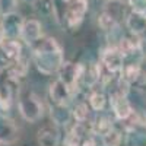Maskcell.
<instances>
[{
    "instance_id": "cb8c5ba5",
    "label": "cell",
    "mask_w": 146,
    "mask_h": 146,
    "mask_svg": "<svg viewBox=\"0 0 146 146\" xmlns=\"http://www.w3.org/2000/svg\"><path fill=\"white\" fill-rule=\"evenodd\" d=\"M88 102H89V107L96 113H101L102 110L105 108V104H107V98L102 92H91L89 94V98H88Z\"/></svg>"
},
{
    "instance_id": "1f68e13d",
    "label": "cell",
    "mask_w": 146,
    "mask_h": 146,
    "mask_svg": "<svg viewBox=\"0 0 146 146\" xmlns=\"http://www.w3.org/2000/svg\"><path fill=\"white\" fill-rule=\"evenodd\" d=\"M139 38H140L142 41H145V42H146V31L143 32V35H142V36H139Z\"/></svg>"
},
{
    "instance_id": "3957f363",
    "label": "cell",
    "mask_w": 146,
    "mask_h": 146,
    "mask_svg": "<svg viewBox=\"0 0 146 146\" xmlns=\"http://www.w3.org/2000/svg\"><path fill=\"white\" fill-rule=\"evenodd\" d=\"M89 3L88 0H67L64 6V21L70 29H76L85 19Z\"/></svg>"
},
{
    "instance_id": "8fae6325",
    "label": "cell",
    "mask_w": 146,
    "mask_h": 146,
    "mask_svg": "<svg viewBox=\"0 0 146 146\" xmlns=\"http://www.w3.org/2000/svg\"><path fill=\"white\" fill-rule=\"evenodd\" d=\"M19 140V129L10 117L0 113V145L9 146Z\"/></svg>"
},
{
    "instance_id": "603a6c76",
    "label": "cell",
    "mask_w": 146,
    "mask_h": 146,
    "mask_svg": "<svg viewBox=\"0 0 146 146\" xmlns=\"http://www.w3.org/2000/svg\"><path fill=\"white\" fill-rule=\"evenodd\" d=\"M140 63H131V64H124L123 70H121V76H124L130 83H137L140 78Z\"/></svg>"
},
{
    "instance_id": "ba28073f",
    "label": "cell",
    "mask_w": 146,
    "mask_h": 146,
    "mask_svg": "<svg viewBox=\"0 0 146 146\" xmlns=\"http://www.w3.org/2000/svg\"><path fill=\"white\" fill-rule=\"evenodd\" d=\"M126 146H146V123L142 120L131 121L124 130Z\"/></svg>"
},
{
    "instance_id": "ac0fdd59",
    "label": "cell",
    "mask_w": 146,
    "mask_h": 146,
    "mask_svg": "<svg viewBox=\"0 0 146 146\" xmlns=\"http://www.w3.org/2000/svg\"><path fill=\"white\" fill-rule=\"evenodd\" d=\"M118 51L123 54V57H129L135 53H140V38L139 36H123L120 38L118 44L115 45Z\"/></svg>"
},
{
    "instance_id": "e0dca14e",
    "label": "cell",
    "mask_w": 146,
    "mask_h": 146,
    "mask_svg": "<svg viewBox=\"0 0 146 146\" xmlns=\"http://www.w3.org/2000/svg\"><path fill=\"white\" fill-rule=\"evenodd\" d=\"M40 146H58L60 145V131L57 126H44L42 129L38 130L36 135Z\"/></svg>"
},
{
    "instance_id": "7402d4cb",
    "label": "cell",
    "mask_w": 146,
    "mask_h": 146,
    "mask_svg": "<svg viewBox=\"0 0 146 146\" xmlns=\"http://www.w3.org/2000/svg\"><path fill=\"white\" fill-rule=\"evenodd\" d=\"M105 12H108L117 22H120L121 16H124V3L121 0H108L104 7Z\"/></svg>"
},
{
    "instance_id": "8992f818",
    "label": "cell",
    "mask_w": 146,
    "mask_h": 146,
    "mask_svg": "<svg viewBox=\"0 0 146 146\" xmlns=\"http://www.w3.org/2000/svg\"><path fill=\"white\" fill-rule=\"evenodd\" d=\"M82 69L83 63H72V62H64L63 66L60 67L58 79H62L67 86L72 89L73 94H76L80 89V76H82Z\"/></svg>"
},
{
    "instance_id": "52a82bcc",
    "label": "cell",
    "mask_w": 146,
    "mask_h": 146,
    "mask_svg": "<svg viewBox=\"0 0 146 146\" xmlns=\"http://www.w3.org/2000/svg\"><path fill=\"white\" fill-rule=\"evenodd\" d=\"M23 16L18 12H9L2 16L0 25L3 29V35L5 40H19L21 38V32H22V27H23Z\"/></svg>"
},
{
    "instance_id": "d6a6232c",
    "label": "cell",
    "mask_w": 146,
    "mask_h": 146,
    "mask_svg": "<svg viewBox=\"0 0 146 146\" xmlns=\"http://www.w3.org/2000/svg\"><path fill=\"white\" fill-rule=\"evenodd\" d=\"M23 2H27V3H29V5H34L35 0H23Z\"/></svg>"
},
{
    "instance_id": "277c9868",
    "label": "cell",
    "mask_w": 146,
    "mask_h": 146,
    "mask_svg": "<svg viewBox=\"0 0 146 146\" xmlns=\"http://www.w3.org/2000/svg\"><path fill=\"white\" fill-rule=\"evenodd\" d=\"M18 79L12 78L6 69L0 70V110L9 111L15 100V86H18Z\"/></svg>"
},
{
    "instance_id": "d6986e66",
    "label": "cell",
    "mask_w": 146,
    "mask_h": 146,
    "mask_svg": "<svg viewBox=\"0 0 146 146\" xmlns=\"http://www.w3.org/2000/svg\"><path fill=\"white\" fill-rule=\"evenodd\" d=\"M114 126H113V121L108 115H104V114H98L94 121L91 123V133L94 136H102L104 133H107L108 130H111Z\"/></svg>"
},
{
    "instance_id": "e575fe53",
    "label": "cell",
    "mask_w": 146,
    "mask_h": 146,
    "mask_svg": "<svg viewBox=\"0 0 146 146\" xmlns=\"http://www.w3.org/2000/svg\"><path fill=\"white\" fill-rule=\"evenodd\" d=\"M64 2H67V0H64Z\"/></svg>"
},
{
    "instance_id": "83f0119b",
    "label": "cell",
    "mask_w": 146,
    "mask_h": 146,
    "mask_svg": "<svg viewBox=\"0 0 146 146\" xmlns=\"http://www.w3.org/2000/svg\"><path fill=\"white\" fill-rule=\"evenodd\" d=\"M15 7H16V0H0V13L2 15L13 12Z\"/></svg>"
},
{
    "instance_id": "4dcf8cb0",
    "label": "cell",
    "mask_w": 146,
    "mask_h": 146,
    "mask_svg": "<svg viewBox=\"0 0 146 146\" xmlns=\"http://www.w3.org/2000/svg\"><path fill=\"white\" fill-rule=\"evenodd\" d=\"M3 40H5V35H3V29H2V25H0V44L3 42Z\"/></svg>"
},
{
    "instance_id": "484cf974",
    "label": "cell",
    "mask_w": 146,
    "mask_h": 146,
    "mask_svg": "<svg viewBox=\"0 0 146 146\" xmlns=\"http://www.w3.org/2000/svg\"><path fill=\"white\" fill-rule=\"evenodd\" d=\"M73 118L76 121H88L89 118V107L86 102H78L72 110Z\"/></svg>"
},
{
    "instance_id": "7c38bea8",
    "label": "cell",
    "mask_w": 146,
    "mask_h": 146,
    "mask_svg": "<svg viewBox=\"0 0 146 146\" xmlns=\"http://www.w3.org/2000/svg\"><path fill=\"white\" fill-rule=\"evenodd\" d=\"M102 80V64L101 63H83L82 76H80V88L92 89L96 83Z\"/></svg>"
},
{
    "instance_id": "4316f807",
    "label": "cell",
    "mask_w": 146,
    "mask_h": 146,
    "mask_svg": "<svg viewBox=\"0 0 146 146\" xmlns=\"http://www.w3.org/2000/svg\"><path fill=\"white\" fill-rule=\"evenodd\" d=\"M82 137L78 136L75 131H73L72 129L66 133V136L62 142V146H82Z\"/></svg>"
},
{
    "instance_id": "30bf717a",
    "label": "cell",
    "mask_w": 146,
    "mask_h": 146,
    "mask_svg": "<svg viewBox=\"0 0 146 146\" xmlns=\"http://www.w3.org/2000/svg\"><path fill=\"white\" fill-rule=\"evenodd\" d=\"M73 95L75 94L72 92V89L58 78L50 85V88H48V96H50L51 104L69 105L72 98H73Z\"/></svg>"
},
{
    "instance_id": "2e32d148",
    "label": "cell",
    "mask_w": 146,
    "mask_h": 146,
    "mask_svg": "<svg viewBox=\"0 0 146 146\" xmlns=\"http://www.w3.org/2000/svg\"><path fill=\"white\" fill-rule=\"evenodd\" d=\"M0 51L2 57L6 58L7 64H10L22 57V44L18 40H3V42L0 44Z\"/></svg>"
},
{
    "instance_id": "5b68a950",
    "label": "cell",
    "mask_w": 146,
    "mask_h": 146,
    "mask_svg": "<svg viewBox=\"0 0 146 146\" xmlns=\"http://www.w3.org/2000/svg\"><path fill=\"white\" fill-rule=\"evenodd\" d=\"M100 63L107 70V73L117 75L124 67V57L118 51V48L115 45H108L101 51Z\"/></svg>"
},
{
    "instance_id": "4fadbf2b",
    "label": "cell",
    "mask_w": 146,
    "mask_h": 146,
    "mask_svg": "<svg viewBox=\"0 0 146 146\" xmlns=\"http://www.w3.org/2000/svg\"><path fill=\"white\" fill-rule=\"evenodd\" d=\"M42 36V25L38 19H28L23 22L21 40L25 41L28 45H34L36 41H40Z\"/></svg>"
},
{
    "instance_id": "9c48e42d",
    "label": "cell",
    "mask_w": 146,
    "mask_h": 146,
    "mask_svg": "<svg viewBox=\"0 0 146 146\" xmlns=\"http://www.w3.org/2000/svg\"><path fill=\"white\" fill-rule=\"evenodd\" d=\"M110 105H111L113 113H114L117 120L126 121L133 114V108L127 100V96L121 95L115 91H110Z\"/></svg>"
},
{
    "instance_id": "6da1fadb",
    "label": "cell",
    "mask_w": 146,
    "mask_h": 146,
    "mask_svg": "<svg viewBox=\"0 0 146 146\" xmlns=\"http://www.w3.org/2000/svg\"><path fill=\"white\" fill-rule=\"evenodd\" d=\"M32 62L36 70L45 76L57 73L64 63L63 47L53 36H45L32 48Z\"/></svg>"
},
{
    "instance_id": "f1b7e54d",
    "label": "cell",
    "mask_w": 146,
    "mask_h": 146,
    "mask_svg": "<svg viewBox=\"0 0 146 146\" xmlns=\"http://www.w3.org/2000/svg\"><path fill=\"white\" fill-rule=\"evenodd\" d=\"M129 6L135 12L146 13V0H129Z\"/></svg>"
},
{
    "instance_id": "ffe728a7",
    "label": "cell",
    "mask_w": 146,
    "mask_h": 146,
    "mask_svg": "<svg viewBox=\"0 0 146 146\" xmlns=\"http://www.w3.org/2000/svg\"><path fill=\"white\" fill-rule=\"evenodd\" d=\"M101 142H102V146H121L123 135H121V131L118 129L113 127L111 130H108L101 136Z\"/></svg>"
},
{
    "instance_id": "7a4b0ae2",
    "label": "cell",
    "mask_w": 146,
    "mask_h": 146,
    "mask_svg": "<svg viewBox=\"0 0 146 146\" xmlns=\"http://www.w3.org/2000/svg\"><path fill=\"white\" fill-rule=\"evenodd\" d=\"M18 110L21 117L28 123H36L44 115V105L32 89L23 86L19 88L18 92Z\"/></svg>"
},
{
    "instance_id": "d4e9b609",
    "label": "cell",
    "mask_w": 146,
    "mask_h": 146,
    "mask_svg": "<svg viewBox=\"0 0 146 146\" xmlns=\"http://www.w3.org/2000/svg\"><path fill=\"white\" fill-rule=\"evenodd\" d=\"M98 25H100V28L102 29V31H113V29H115L117 27H118V22L108 13V12H105V10H102L101 12V15L98 16Z\"/></svg>"
},
{
    "instance_id": "9a60e30c",
    "label": "cell",
    "mask_w": 146,
    "mask_h": 146,
    "mask_svg": "<svg viewBox=\"0 0 146 146\" xmlns=\"http://www.w3.org/2000/svg\"><path fill=\"white\" fill-rule=\"evenodd\" d=\"M50 117L53 124L57 127H66L69 126V123L73 118L72 110L69 105H57V104H51L50 107Z\"/></svg>"
},
{
    "instance_id": "f546056e",
    "label": "cell",
    "mask_w": 146,
    "mask_h": 146,
    "mask_svg": "<svg viewBox=\"0 0 146 146\" xmlns=\"http://www.w3.org/2000/svg\"><path fill=\"white\" fill-rule=\"evenodd\" d=\"M82 146H96V140H95L94 135H89V136L85 137L82 140Z\"/></svg>"
},
{
    "instance_id": "836d02e7",
    "label": "cell",
    "mask_w": 146,
    "mask_h": 146,
    "mask_svg": "<svg viewBox=\"0 0 146 146\" xmlns=\"http://www.w3.org/2000/svg\"><path fill=\"white\" fill-rule=\"evenodd\" d=\"M9 146H15V145H9Z\"/></svg>"
},
{
    "instance_id": "5bb4252c",
    "label": "cell",
    "mask_w": 146,
    "mask_h": 146,
    "mask_svg": "<svg viewBox=\"0 0 146 146\" xmlns=\"http://www.w3.org/2000/svg\"><path fill=\"white\" fill-rule=\"evenodd\" d=\"M126 27L131 35L142 36L146 31V13L130 10L126 15Z\"/></svg>"
},
{
    "instance_id": "44dd1931",
    "label": "cell",
    "mask_w": 146,
    "mask_h": 146,
    "mask_svg": "<svg viewBox=\"0 0 146 146\" xmlns=\"http://www.w3.org/2000/svg\"><path fill=\"white\" fill-rule=\"evenodd\" d=\"M35 10L38 12L40 15L45 16V18H50L56 15V3L54 0H35L34 3Z\"/></svg>"
}]
</instances>
